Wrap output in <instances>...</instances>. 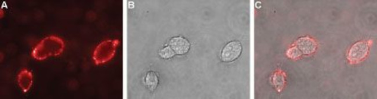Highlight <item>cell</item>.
I'll use <instances>...</instances> for the list:
<instances>
[{
	"instance_id": "7",
	"label": "cell",
	"mask_w": 377,
	"mask_h": 99,
	"mask_svg": "<svg viewBox=\"0 0 377 99\" xmlns=\"http://www.w3.org/2000/svg\"><path fill=\"white\" fill-rule=\"evenodd\" d=\"M17 79L18 85L23 92L26 93L29 91L33 82L32 73L25 69L22 70L18 74Z\"/></svg>"
},
{
	"instance_id": "10",
	"label": "cell",
	"mask_w": 377,
	"mask_h": 99,
	"mask_svg": "<svg viewBox=\"0 0 377 99\" xmlns=\"http://www.w3.org/2000/svg\"><path fill=\"white\" fill-rule=\"evenodd\" d=\"M158 54H159L161 58L165 60L170 59V58H173L176 55L175 52L173 51V50L171 48L169 45L165 46L164 48L161 49Z\"/></svg>"
},
{
	"instance_id": "4",
	"label": "cell",
	"mask_w": 377,
	"mask_h": 99,
	"mask_svg": "<svg viewBox=\"0 0 377 99\" xmlns=\"http://www.w3.org/2000/svg\"><path fill=\"white\" fill-rule=\"evenodd\" d=\"M243 51V46L238 40H232L224 46L221 53V59L224 63H231L238 60Z\"/></svg>"
},
{
	"instance_id": "3",
	"label": "cell",
	"mask_w": 377,
	"mask_h": 99,
	"mask_svg": "<svg viewBox=\"0 0 377 99\" xmlns=\"http://www.w3.org/2000/svg\"><path fill=\"white\" fill-rule=\"evenodd\" d=\"M370 46L365 41H359L352 46L348 52L347 58L352 64H357L365 59L369 54Z\"/></svg>"
},
{
	"instance_id": "9",
	"label": "cell",
	"mask_w": 377,
	"mask_h": 99,
	"mask_svg": "<svg viewBox=\"0 0 377 99\" xmlns=\"http://www.w3.org/2000/svg\"><path fill=\"white\" fill-rule=\"evenodd\" d=\"M286 74L282 71H277L272 76V83L277 91L281 92L286 83Z\"/></svg>"
},
{
	"instance_id": "1",
	"label": "cell",
	"mask_w": 377,
	"mask_h": 99,
	"mask_svg": "<svg viewBox=\"0 0 377 99\" xmlns=\"http://www.w3.org/2000/svg\"><path fill=\"white\" fill-rule=\"evenodd\" d=\"M65 42L60 37L51 35L39 42L33 49L32 57L37 60L43 61L50 57H57L63 53Z\"/></svg>"
},
{
	"instance_id": "2",
	"label": "cell",
	"mask_w": 377,
	"mask_h": 99,
	"mask_svg": "<svg viewBox=\"0 0 377 99\" xmlns=\"http://www.w3.org/2000/svg\"><path fill=\"white\" fill-rule=\"evenodd\" d=\"M120 41L117 39L104 40L97 46L93 52L92 59L96 65L110 61L116 54Z\"/></svg>"
},
{
	"instance_id": "8",
	"label": "cell",
	"mask_w": 377,
	"mask_h": 99,
	"mask_svg": "<svg viewBox=\"0 0 377 99\" xmlns=\"http://www.w3.org/2000/svg\"><path fill=\"white\" fill-rule=\"evenodd\" d=\"M144 83L146 87L149 91L154 92L159 83V78L157 74L154 71H149L144 77Z\"/></svg>"
},
{
	"instance_id": "6",
	"label": "cell",
	"mask_w": 377,
	"mask_h": 99,
	"mask_svg": "<svg viewBox=\"0 0 377 99\" xmlns=\"http://www.w3.org/2000/svg\"><path fill=\"white\" fill-rule=\"evenodd\" d=\"M296 46L300 50L302 54L310 55L315 52L317 48V43L310 36L301 37L295 43Z\"/></svg>"
},
{
	"instance_id": "5",
	"label": "cell",
	"mask_w": 377,
	"mask_h": 99,
	"mask_svg": "<svg viewBox=\"0 0 377 99\" xmlns=\"http://www.w3.org/2000/svg\"><path fill=\"white\" fill-rule=\"evenodd\" d=\"M168 45L173 50L176 55H178L186 54L191 47L189 40L181 36L173 37L170 39Z\"/></svg>"
},
{
	"instance_id": "11",
	"label": "cell",
	"mask_w": 377,
	"mask_h": 99,
	"mask_svg": "<svg viewBox=\"0 0 377 99\" xmlns=\"http://www.w3.org/2000/svg\"><path fill=\"white\" fill-rule=\"evenodd\" d=\"M302 53L297 46L289 48L286 52V55L291 59H297V58L302 56Z\"/></svg>"
}]
</instances>
